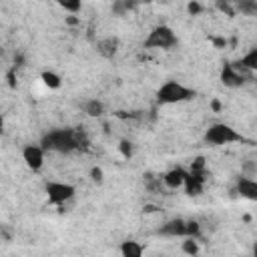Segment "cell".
I'll return each mask as SVG.
<instances>
[{
    "instance_id": "6da1fadb",
    "label": "cell",
    "mask_w": 257,
    "mask_h": 257,
    "mask_svg": "<svg viewBox=\"0 0 257 257\" xmlns=\"http://www.w3.org/2000/svg\"><path fill=\"white\" fill-rule=\"evenodd\" d=\"M46 153H60V155H68L72 151H78L82 147L88 145V139L84 135L82 128H50L48 133L42 135L40 143H38Z\"/></svg>"
},
{
    "instance_id": "7a4b0ae2",
    "label": "cell",
    "mask_w": 257,
    "mask_h": 257,
    "mask_svg": "<svg viewBox=\"0 0 257 257\" xmlns=\"http://www.w3.org/2000/svg\"><path fill=\"white\" fill-rule=\"evenodd\" d=\"M203 141L211 147H225V145H233V143H243L245 135L227 122H213L205 128Z\"/></svg>"
},
{
    "instance_id": "3957f363",
    "label": "cell",
    "mask_w": 257,
    "mask_h": 257,
    "mask_svg": "<svg viewBox=\"0 0 257 257\" xmlns=\"http://www.w3.org/2000/svg\"><path fill=\"white\" fill-rule=\"evenodd\" d=\"M195 96V90L179 80H165L157 88V102L159 104H181Z\"/></svg>"
},
{
    "instance_id": "277c9868",
    "label": "cell",
    "mask_w": 257,
    "mask_h": 257,
    "mask_svg": "<svg viewBox=\"0 0 257 257\" xmlns=\"http://www.w3.org/2000/svg\"><path fill=\"white\" fill-rule=\"evenodd\" d=\"M179 44V36L175 34V30L167 24H157L145 38L143 46L151 48V50H171Z\"/></svg>"
},
{
    "instance_id": "5b68a950",
    "label": "cell",
    "mask_w": 257,
    "mask_h": 257,
    "mask_svg": "<svg viewBox=\"0 0 257 257\" xmlns=\"http://www.w3.org/2000/svg\"><path fill=\"white\" fill-rule=\"evenodd\" d=\"M44 193H46V199H48L50 205L62 207V205H66L68 201L74 199L76 187L72 183H64V181H48L44 185Z\"/></svg>"
},
{
    "instance_id": "8992f818",
    "label": "cell",
    "mask_w": 257,
    "mask_h": 257,
    "mask_svg": "<svg viewBox=\"0 0 257 257\" xmlns=\"http://www.w3.org/2000/svg\"><path fill=\"white\" fill-rule=\"evenodd\" d=\"M22 161L28 171L38 173V171H42V167L46 163V151L38 143H28L22 147Z\"/></svg>"
},
{
    "instance_id": "52a82bcc",
    "label": "cell",
    "mask_w": 257,
    "mask_h": 257,
    "mask_svg": "<svg viewBox=\"0 0 257 257\" xmlns=\"http://www.w3.org/2000/svg\"><path fill=\"white\" fill-rule=\"evenodd\" d=\"M247 72H243L241 68H237L233 62H227V64H223V68H221V82L225 84V86H229V88H241L243 84H245V80H247Z\"/></svg>"
},
{
    "instance_id": "ba28073f",
    "label": "cell",
    "mask_w": 257,
    "mask_h": 257,
    "mask_svg": "<svg viewBox=\"0 0 257 257\" xmlns=\"http://www.w3.org/2000/svg\"><path fill=\"white\" fill-rule=\"evenodd\" d=\"M159 235L163 237H171V239H183L187 235V219L183 217H173L169 221H165L161 227H159Z\"/></svg>"
},
{
    "instance_id": "9c48e42d",
    "label": "cell",
    "mask_w": 257,
    "mask_h": 257,
    "mask_svg": "<svg viewBox=\"0 0 257 257\" xmlns=\"http://www.w3.org/2000/svg\"><path fill=\"white\" fill-rule=\"evenodd\" d=\"M94 48H96V52H98L102 58L112 60V58L118 54V50H120V38H118V36H112V34H110V36H102V38L96 40Z\"/></svg>"
},
{
    "instance_id": "30bf717a",
    "label": "cell",
    "mask_w": 257,
    "mask_h": 257,
    "mask_svg": "<svg viewBox=\"0 0 257 257\" xmlns=\"http://www.w3.org/2000/svg\"><path fill=\"white\" fill-rule=\"evenodd\" d=\"M187 175H189L187 169H183V167H173V169H169V171L163 173L161 181H163V185H165L167 189L177 191V189H183V185H185V181H187Z\"/></svg>"
},
{
    "instance_id": "8fae6325",
    "label": "cell",
    "mask_w": 257,
    "mask_h": 257,
    "mask_svg": "<svg viewBox=\"0 0 257 257\" xmlns=\"http://www.w3.org/2000/svg\"><path fill=\"white\" fill-rule=\"evenodd\" d=\"M235 191L241 199H247V201H257V181L253 177H245L241 175L235 183Z\"/></svg>"
},
{
    "instance_id": "7c38bea8",
    "label": "cell",
    "mask_w": 257,
    "mask_h": 257,
    "mask_svg": "<svg viewBox=\"0 0 257 257\" xmlns=\"http://www.w3.org/2000/svg\"><path fill=\"white\" fill-rule=\"evenodd\" d=\"M118 253L120 257H145V247L137 239H124L118 245Z\"/></svg>"
},
{
    "instance_id": "4fadbf2b",
    "label": "cell",
    "mask_w": 257,
    "mask_h": 257,
    "mask_svg": "<svg viewBox=\"0 0 257 257\" xmlns=\"http://www.w3.org/2000/svg\"><path fill=\"white\" fill-rule=\"evenodd\" d=\"M80 110L88 118H100L104 114V102L100 98H86V100H82Z\"/></svg>"
},
{
    "instance_id": "5bb4252c",
    "label": "cell",
    "mask_w": 257,
    "mask_h": 257,
    "mask_svg": "<svg viewBox=\"0 0 257 257\" xmlns=\"http://www.w3.org/2000/svg\"><path fill=\"white\" fill-rule=\"evenodd\" d=\"M237 68H241L243 72H247V74H251V72H255L257 70V48H249L237 62H233Z\"/></svg>"
},
{
    "instance_id": "9a60e30c",
    "label": "cell",
    "mask_w": 257,
    "mask_h": 257,
    "mask_svg": "<svg viewBox=\"0 0 257 257\" xmlns=\"http://www.w3.org/2000/svg\"><path fill=\"white\" fill-rule=\"evenodd\" d=\"M40 80L44 82V86H48V88H52V90H56V88L62 86V76H60L58 72H54V70H44V72L40 74Z\"/></svg>"
},
{
    "instance_id": "2e32d148",
    "label": "cell",
    "mask_w": 257,
    "mask_h": 257,
    "mask_svg": "<svg viewBox=\"0 0 257 257\" xmlns=\"http://www.w3.org/2000/svg\"><path fill=\"white\" fill-rule=\"evenodd\" d=\"M137 8V4L135 2H128V0H114L112 4H110V12L114 14V16H126L131 10H135Z\"/></svg>"
},
{
    "instance_id": "e0dca14e",
    "label": "cell",
    "mask_w": 257,
    "mask_h": 257,
    "mask_svg": "<svg viewBox=\"0 0 257 257\" xmlns=\"http://www.w3.org/2000/svg\"><path fill=\"white\" fill-rule=\"evenodd\" d=\"M181 251H183L187 257H197V253H199V239L183 237V241H181Z\"/></svg>"
},
{
    "instance_id": "ac0fdd59",
    "label": "cell",
    "mask_w": 257,
    "mask_h": 257,
    "mask_svg": "<svg viewBox=\"0 0 257 257\" xmlns=\"http://www.w3.org/2000/svg\"><path fill=\"white\" fill-rule=\"evenodd\" d=\"M64 12H68L70 16H76L80 10H82V2L80 0H64V2H60L58 4Z\"/></svg>"
},
{
    "instance_id": "d6986e66",
    "label": "cell",
    "mask_w": 257,
    "mask_h": 257,
    "mask_svg": "<svg viewBox=\"0 0 257 257\" xmlns=\"http://www.w3.org/2000/svg\"><path fill=\"white\" fill-rule=\"evenodd\" d=\"M118 151H120V155H122L124 159H131V157H133V153H135V147H133V143H131V141L122 139V141L118 143Z\"/></svg>"
},
{
    "instance_id": "ffe728a7",
    "label": "cell",
    "mask_w": 257,
    "mask_h": 257,
    "mask_svg": "<svg viewBox=\"0 0 257 257\" xmlns=\"http://www.w3.org/2000/svg\"><path fill=\"white\" fill-rule=\"evenodd\" d=\"M237 8H239L241 12H245V14H255V12H257V4H255V2H247V0L239 2Z\"/></svg>"
},
{
    "instance_id": "44dd1931",
    "label": "cell",
    "mask_w": 257,
    "mask_h": 257,
    "mask_svg": "<svg viewBox=\"0 0 257 257\" xmlns=\"http://www.w3.org/2000/svg\"><path fill=\"white\" fill-rule=\"evenodd\" d=\"M88 175H90V181H92V183H96V185H100V183L104 181V173H102V169H100V167H92Z\"/></svg>"
},
{
    "instance_id": "7402d4cb",
    "label": "cell",
    "mask_w": 257,
    "mask_h": 257,
    "mask_svg": "<svg viewBox=\"0 0 257 257\" xmlns=\"http://www.w3.org/2000/svg\"><path fill=\"white\" fill-rule=\"evenodd\" d=\"M203 10H205V6L199 4V2H189V4H187V12H189L191 16H199Z\"/></svg>"
},
{
    "instance_id": "603a6c76",
    "label": "cell",
    "mask_w": 257,
    "mask_h": 257,
    "mask_svg": "<svg viewBox=\"0 0 257 257\" xmlns=\"http://www.w3.org/2000/svg\"><path fill=\"white\" fill-rule=\"evenodd\" d=\"M4 133V116H2V112H0V135Z\"/></svg>"
}]
</instances>
